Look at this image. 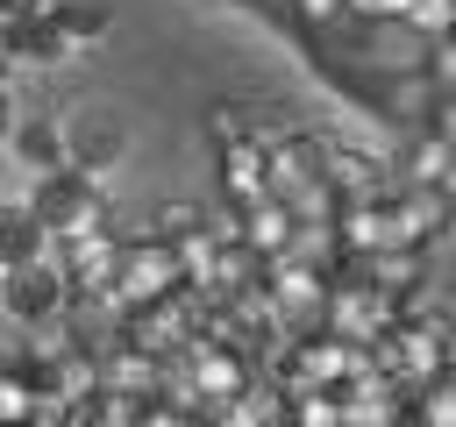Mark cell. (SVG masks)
I'll return each mask as SVG.
<instances>
[{
  "label": "cell",
  "mask_w": 456,
  "mask_h": 427,
  "mask_svg": "<svg viewBox=\"0 0 456 427\" xmlns=\"http://www.w3.org/2000/svg\"><path fill=\"white\" fill-rule=\"evenodd\" d=\"M363 285H378L385 299H413L428 285V249H378V256H356L349 263Z\"/></svg>",
  "instance_id": "4fadbf2b"
},
{
  "label": "cell",
  "mask_w": 456,
  "mask_h": 427,
  "mask_svg": "<svg viewBox=\"0 0 456 427\" xmlns=\"http://www.w3.org/2000/svg\"><path fill=\"white\" fill-rule=\"evenodd\" d=\"M449 164H456V149H442V142L420 128V135L406 142V164H399L406 178H399V185H449Z\"/></svg>",
  "instance_id": "d6986e66"
},
{
  "label": "cell",
  "mask_w": 456,
  "mask_h": 427,
  "mask_svg": "<svg viewBox=\"0 0 456 427\" xmlns=\"http://www.w3.org/2000/svg\"><path fill=\"white\" fill-rule=\"evenodd\" d=\"M50 256V235H43V221L28 214V199H0V278L7 270H28V263H43Z\"/></svg>",
  "instance_id": "5bb4252c"
},
{
  "label": "cell",
  "mask_w": 456,
  "mask_h": 427,
  "mask_svg": "<svg viewBox=\"0 0 456 427\" xmlns=\"http://www.w3.org/2000/svg\"><path fill=\"white\" fill-rule=\"evenodd\" d=\"M413 427H456V363L428 391H413Z\"/></svg>",
  "instance_id": "603a6c76"
},
{
  "label": "cell",
  "mask_w": 456,
  "mask_h": 427,
  "mask_svg": "<svg viewBox=\"0 0 456 427\" xmlns=\"http://www.w3.org/2000/svg\"><path fill=\"white\" fill-rule=\"evenodd\" d=\"M0 306H7V320H21V327H50V320H64L71 285H64L57 256H43V263H28V270H7V278H0Z\"/></svg>",
  "instance_id": "ba28073f"
},
{
  "label": "cell",
  "mask_w": 456,
  "mask_h": 427,
  "mask_svg": "<svg viewBox=\"0 0 456 427\" xmlns=\"http://www.w3.org/2000/svg\"><path fill=\"white\" fill-rule=\"evenodd\" d=\"M100 384H107V391H128V399H157V391H164V363L142 356V349H128V342H114V349L100 356Z\"/></svg>",
  "instance_id": "e0dca14e"
},
{
  "label": "cell",
  "mask_w": 456,
  "mask_h": 427,
  "mask_svg": "<svg viewBox=\"0 0 456 427\" xmlns=\"http://www.w3.org/2000/svg\"><path fill=\"white\" fill-rule=\"evenodd\" d=\"M107 21H114V7H107V0H57V28L71 36V50L100 43V36H107Z\"/></svg>",
  "instance_id": "44dd1931"
},
{
  "label": "cell",
  "mask_w": 456,
  "mask_h": 427,
  "mask_svg": "<svg viewBox=\"0 0 456 427\" xmlns=\"http://www.w3.org/2000/svg\"><path fill=\"white\" fill-rule=\"evenodd\" d=\"M392 228H399V249H435L456 228V192L449 185H392Z\"/></svg>",
  "instance_id": "9c48e42d"
},
{
  "label": "cell",
  "mask_w": 456,
  "mask_h": 427,
  "mask_svg": "<svg viewBox=\"0 0 456 427\" xmlns=\"http://www.w3.org/2000/svg\"><path fill=\"white\" fill-rule=\"evenodd\" d=\"M292 427H349V413H342L335 391H299L292 399Z\"/></svg>",
  "instance_id": "4316f807"
},
{
  "label": "cell",
  "mask_w": 456,
  "mask_h": 427,
  "mask_svg": "<svg viewBox=\"0 0 456 427\" xmlns=\"http://www.w3.org/2000/svg\"><path fill=\"white\" fill-rule=\"evenodd\" d=\"M292 242H299V214H292L285 199H256V206H242V249H249V256L278 263V256H292Z\"/></svg>",
  "instance_id": "7c38bea8"
},
{
  "label": "cell",
  "mask_w": 456,
  "mask_h": 427,
  "mask_svg": "<svg viewBox=\"0 0 456 427\" xmlns=\"http://www.w3.org/2000/svg\"><path fill=\"white\" fill-rule=\"evenodd\" d=\"M0 135H14V100H7V85H0Z\"/></svg>",
  "instance_id": "4dcf8cb0"
},
{
  "label": "cell",
  "mask_w": 456,
  "mask_h": 427,
  "mask_svg": "<svg viewBox=\"0 0 456 427\" xmlns=\"http://www.w3.org/2000/svg\"><path fill=\"white\" fill-rule=\"evenodd\" d=\"M428 135H435L442 149H456V93H435V107H428Z\"/></svg>",
  "instance_id": "f1b7e54d"
},
{
  "label": "cell",
  "mask_w": 456,
  "mask_h": 427,
  "mask_svg": "<svg viewBox=\"0 0 456 427\" xmlns=\"http://www.w3.org/2000/svg\"><path fill=\"white\" fill-rule=\"evenodd\" d=\"M171 292H185V270H178V249L157 242V235H135L121 249V278H114V306L135 313V306H164Z\"/></svg>",
  "instance_id": "8992f818"
},
{
  "label": "cell",
  "mask_w": 456,
  "mask_h": 427,
  "mask_svg": "<svg viewBox=\"0 0 456 427\" xmlns=\"http://www.w3.org/2000/svg\"><path fill=\"white\" fill-rule=\"evenodd\" d=\"M420 71H428V85H435V93H456V36H449V43H428Z\"/></svg>",
  "instance_id": "83f0119b"
},
{
  "label": "cell",
  "mask_w": 456,
  "mask_h": 427,
  "mask_svg": "<svg viewBox=\"0 0 456 427\" xmlns=\"http://www.w3.org/2000/svg\"><path fill=\"white\" fill-rule=\"evenodd\" d=\"M121 249H128V235H114V228H93V235H78V242H57L50 256H57V270H64L71 299H114Z\"/></svg>",
  "instance_id": "52a82bcc"
},
{
  "label": "cell",
  "mask_w": 456,
  "mask_h": 427,
  "mask_svg": "<svg viewBox=\"0 0 456 427\" xmlns=\"http://www.w3.org/2000/svg\"><path fill=\"white\" fill-rule=\"evenodd\" d=\"M363 370H378L370 349H349V342H335L328 327H314V334H285L278 356L264 363V377H278L292 399H299V391H342V384L363 377Z\"/></svg>",
  "instance_id": "7a4b0ae2"
},
{
  "label": "cell",
  "mask_w": 456,
  "mask_h": 427,
  "mask_svg": "<svg viewBox=\"0 0 456 427\" xmlns=\"http://www.w3.org/2000/svg\"><path fill=\"white\" fill-rule=\"evenodd\" d=\"M321 327H328L335 342H349V349H378V342L399 327V299H385L378 285H363L356 270H342V278H335V292H328Z\"/></svg>",
  "instance_id": "277c9868"
},
{
  "label": "cell",
  "mask_w": 456,
  "mask_h": 427,
  "mask_svg": "<svg viewBox=\"0 0 456 427\" xmlns=\"http://www.w3.org/2000/svg\"><path fill=\"white\" fill-rule=\"evenodd\" d=\"M7 71H14V50H7V43H0V85H7Z\"/></svg>",
  "instance_id": "1f68e13d"
},
{
  "label": "cell",
  "mask_w": 456,
  "mask_h": 427,
  "mask_svg": "<svg viewBox=\"0 0 456 427\" xmlns=\"http://www.w3.org/2000/svg\"><path fill=\"white\" fill-rule=\"evenodd\" d=\"M370 363L399 384V391H428L449 363H456V320L449 306H428V313H399V327L370 349Z\"/></svg>",
  "instance_id": "6da1fadb"
},
{
  "label": "cell",
  "mask_w": 456,
  "mask_h": 427,
  "mask_svg": "<svg viewBox=\"0 0 456 427\" xmlns=\"http://www.w3.org/2000/svg\"><path fill=\"white\" fill-rule=\"evenodd\" d=\"M64 135H71V171H86V178H100L121 157V128L107 114H64Z\"/></svg>",
  "instance_id": "9a60e30c"
},
{
  "label": "cell",
  "mask_w": 456,
  "mask_h": 427,
  "mask_svg": "<svg viewBox=\"0 0 456 427\" xmlns=\"http://www.w3.org/2000/svg\"><path fill=\"white\" fill-rule=\"evenodd\" d=\"M221 157V206H256L271 199V171H264V135L256 142H235V149H214Z\"/></svg>",
  "instance_id": "8fae6325"
},
{
  "label": "cell",
  "mask_w": 456,
  "mask_h": 427,
  "mask_svg": "<svg viewBox=\"0 0 456 427\" xmlns=\"http://www.w3.org/2000/svg\"><path fill=\"white\" fill-rule=\"evenodd\" d=\"M28 420H36V377L14 356V363H0V427H28Z\"/></svg>",
  "instance_id": "7402d4cb"
},
{
  "label": "cell",
  "mask_w": 456,
  "mask_h": 427,
  "mask_svg": "<svg viewBox=\"0 0 456 427\" xmlns=\"http://www.w3.org/2000/svg\"><path fill=\"white\" fill-rule=\"evenodd\" d=\"M142 413H150V399H128V391H93L86 406H78V427H142Z\"/></svg>",
  "instance_id": "ffe728a7"
},
{
  "label": "cell",
  "mask_w": 456,
  "mask_h": 427,
  "mask_svg": "<svg viewBox=\"0 0 456 427\" xmlns=\"http://www.w3.org/2000/svg\"><path fill=\"white\" fill-rule=\"evenodd\" d=\"M207 135H214V149H235V142H256L264 128L242 114V100H221V107L207 114Z\"/></svg>",
  "instance_id": "d4e9b609"
},
{
  "label": "cell",
  "mask_w": 456,
  "mask_h": 427,
  "mask_svg": "<svg viewBox=\"0 0 456 427\" xmlns=\"http://www.w3.org/2000/svg\"><path fill=\"white\" fill-rule=\"evenodd\" d=\"M28 214L43 221V235H50V249H57V242H78V235L107 228V192H100V178H86V171H57V178H36Z\"/></svg>",
  "instance_id": "3957f363"
},
{
  "label": "cell",
  "mask_w": 456,
  "mask_h": 427,
  "mask_svg": "<svg viewBox=\"0 0 456 427\" xmlns=\"http://www.w3.org/2000/svg\"><path fill=\"white\" fill-rule=\"evenodd\" d=\"M7 50H14V64H36V71H43V64H64V57H71V36L57 28V14H28Z\"/></svg>",
  "instance_id": "ac0fdd59"
},
{
  "label": "cell",
  "mask_w": 456,
  "mask_h": 427,
  "mask_svg": "<svg viewBox=\"0 0 456 427\" xmlns=\"http://www.w3.org/2000/svg\"><path fill=\"white\" fill-rule=\"evenodd\" d=\"M178 363V377L192 384V399L207 406V420L221 413V406H235L256 377H264V363L256 356H242V349H228V342H192L185 356H171Z\"/></svg>",
  "instance_id": "5b68a950"
},
{
  "label": "cell",
  "mask_w": 456,
  "mask_h": 427,
  "mask_svg": "<svg viewBox=\"0 0 456 427\" xmlns=\"http://www.w3.org/2000/svg\"><path fill=\"white\" fill-rule=\"evenodd\" d=\"M200 228H207V206H192V199H164V206H157V221H150V235H157V242H171V249H178L185 235H200Z\"/></svg>",
  "instance_id": "cb8c5ba5"
},
{
  "label": "cell",
  "mask_w": 456,
  "mask_h": 427,
  "mask_svg": "<svg viewBox=\"0 0 456 427\" xmlns=\"http://www.w3.org/2000/svg\"><path fill=\"white\" fill-rule=\"evenodd\" d=\"M321 185H328L335 206H363V199H385L392 192L385 185V164L370 149H356V142H335V135H321Z\"/></svg>",
  "instance_id": "30bf717a"
},
{
  "label": "cell",
  "mask_w": 456,
  "mask_h": 427,
  "mask_svg": "<svg viewBox=\"0 0 456 427\" xmlns=\"http://www.w3.org/2000/svg\"><path fill=\"white\" fill-rule=\"evenodd\" d=\"M342 14H356V21H406L413 0H342Z\"/></svg>",
  "instance_id": "f546056e"
},
{
  "label": "cell",
  "mask_w": 456,
  "mask_h": 427,
  "mask_svg": "<svg viewBox=\"0 0 456 427\" xmlns=\"http://www.w3.org/2000/svg\"><path fill=\"white\" fill-rule=\"evenodd\" d=\"M14 149H21V164H28V171H43V178L71 171V135H64V114L21 121V128H14Z\"/></svg>",
  "instance_id": "2e32d148"
},
{
  "label": "cell",
  "mask_w": 456,
  "mask_h": 427,
  "mask_svg": "<svg viewBox=\"0 0 456 427\" xmlns=\"http://www.w3.org/2000/svg\"><path fill=\"white\" fill-rule=\"evenodd\" d=\"M406 28H413L420 43H449V36H456V0H413Z\"/></svg>",
  "instance_id": "484cf974"
}]
</instances>
